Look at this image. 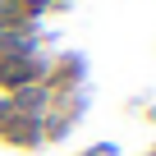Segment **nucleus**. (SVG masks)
<instances>
[{
    "instance_id": "nucleus-1",
    "label": "nucleus",
    "mask_w": 156,
    "mask_h": 156,
    "mask_svg": "<svg viewBox=\"0 0 156 156\" xmlns=\"http://www.w3.org/2000/svg\"><path fill=\"white\" fill-rule=\"evenodd\" d=\"M9 78H14V83H23V78H32V69H28V64H14V69H9Z\"/></svg>"
}]
</instances>
